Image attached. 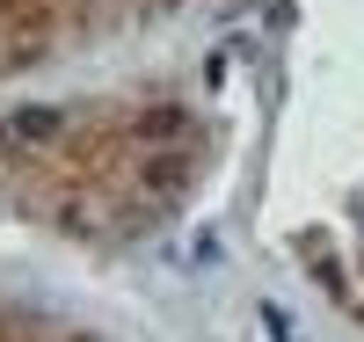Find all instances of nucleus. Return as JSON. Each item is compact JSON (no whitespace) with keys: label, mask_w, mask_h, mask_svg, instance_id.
Returning <instances> with one entry per match:
<instances>
[{"label":"nucleus","mask_w":364,"mask_h":342,"mask_svg":"<svg viewBox=\"0 0 364 342\" xmlns=\"http://www.w3.org/2000/svg\"><path fill=\"white\" fill-rule=\"evenodd\" d=\"M15 132H22V139H29V132H51V109H22V117H15Z\"/></svg>","instance_id":"f257e3e1"}]
</instances>
